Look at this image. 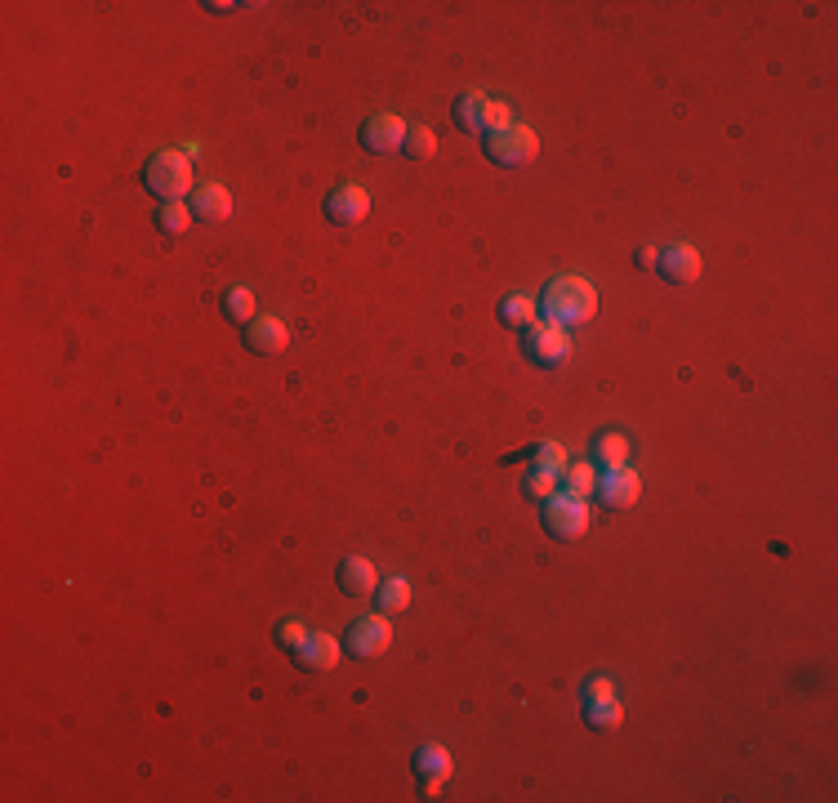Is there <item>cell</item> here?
<instances>
[{"label":"cell","instance_id":"24","mask_svg":"<svg viewBox=\"0 0 838 803\" xmlns=\"http://www.w3.org/2000/svg\"><path fill=\"white\" fill-rule=\"evenodd\" d=\"M438 152V134L429 129V125H410L406 129V139H401V157H410V161H429Z\"/></svg>","mask_w":838,"mask_h":803},{"label":"cell","instance_id":"16","mask_svg":"<svg viewBox=\"0 0 838 803\" xmlns=\"http://www.w3.org/2000/svg\"><path fill=\"white\" fill-rule=\"evenodd\" d=\"M335 580H339V589H343L348 598H362V593H375L380 572H375V563H371V558H362V554H348V558H339Z\"/></svg>","mask_w":838,"mask_h":803},{"label":"cell","instance_id":"10","mask_svg":"<svg viewBox=\"0 0 838 803\" xmlns=\"http://www.w3.org/2000/svg\"><path fill=\"white\" fill-rule=\"evenodd\" d=\"M410 772H415L419 790H424V799H438V790H442V785L451 781V772H455V759H451L446 746L429 742V746H419V750L410 755Z\"/></svg>","mask_w":838,"mask_h":803},{"label":"cell","instance_id":"28","mask_svg":"<svg viewBox=\"0 0 838 803\" xmlns=\"http://www.w3.org/2000/svg\"><path fill=\"white\" fill-rule=\"evenodd\" d=\"M509 125H513V108H509V103H500V99H491V121H486V134L509 129Z\"/></svg>","mask_w":838,"mask_h":803},{"label":"cell","instance_id":"22","mask_svg":"<svg viewBox=\"0 0 838 803\" xmlns=\"http://www.w3.org/2000/svg\"><path fill=\"white\" fill-rule=\"evenodd\" d=\"M224 317L233 321V326H250L259 313H254V291L250 286H233V291H224Z\"/></svg>","mask_w":838,"mask_h":803},{"label":"cell","instance_id":"8","mask_svg":"<svg viewBox=\"0 0 838 803\" xmlns=\"http://www.w3.org/2000/svg\"><path fill=\"white\" fill-rule=\"evenodd\" d=\"M321 215H326V224H335V228L366 224V215H371V192H366L362 183H339V188L326 192Z\"/></svg>","mask_w":838,"mask_h":803},{"label":"cell","instance_id":"18","mask_svg":"<svg viewBox=\"0 0 838 803\" xmlns=\"http://www.w3.org/2000/svg\"><path fill=\"white\" fill-rule=\"evenodd\" d=\"M496 317H500V326H509V330H526V326L540 317V304H535V295H526V291H509V295L500 299Z\"/></svg>","mask_w":838,"mask_h":803},{"label":"cell","instance_id":"19","mask_svg":"<svg viewBox=\"0 0 838 803\" xmlns=\"http://www.w3.org/2000/svg\"><path fill=\"white\" fill-rule=\"evenodd\" d=\"M410 608V580L406 576H384L375 585V612L384 617H401Z\"/></svg>","mask_w":838,"mask_h":803},{"label":"cell","instance_id":"6","mask_svg":"<svg viewBox=\"0 0 838 803\" xmlns=\"http://www.w3.org/2000/svg\"><path fill=\"white\" fill-rule=\"evenodd\" d=\"M580 705H585V723L593 732H615L624 723V701L615 697L611 679H589L585 692H580Z\"/></svg>","mask_w":838,"mask_h":803},{"label":"cell","instance_id":"3","mask_svg":"<svg viewBox=\"0 0 838 803\" xmlns=\"http://www.w3.org/2000/svg\"><path fill=\"white\" fill-rule=\"evenodd\" d=\"M540 157V134L522 121H513L509 129H496L486 134V161L491 166H505V170H522Z\"/></svg>","mask_w":838,"mask_h":803},{"label":"cell","instance_id":"12","mask_svg":"<svg viewBox=\"0 0 838 803\" xmlns=\"http://www.w3.org/2000/svg\"><path fill=\"white\" fill-rule=\"evenodd\" d=\"M241 344H246V353H254V358H276V353H286L291 349V326L282 321V317H254L250 326H241Z\"/></svg>","mask_w":838,"mask_h":803},{"label":"cell","instance_id":"14","mask_svg":"<svg viewBox=\"0 0 838 803\" xmlns=\"http://www.w3.org/2000/svg\"><path fill=\"white\" fill-rule=\"evenodd\" d=\"M701 268H705L701 250L687 246V241L665 246V250H660V259H656V273H660L665 282H673V286H691L695 278H701Z\"/></svg>","mask_w":838,"mask_h":803},{"label":"cell","instance_id":"9","mask_svg":"<svg viewBox=\"0 0 838 803\" xmlns=\"http://www.w3.org/2000/svg\"><path fill=\"white\" fill-rule=\"evenodd\" d=\"M339 656H343V647H339V638L326 634V630H308V634L291 647V665L304 669V675H326V669L339 665Z\"/></svg>","mask_w":838,"mask_h":803},{"label":"cell","instance_id":"26","mask_svg":"<svg viewBox=\"0 0 838 803\" xmlns=\"http://www.w3.org/2000/svg\"><path fill=\"white\" fill-rule=\"evenodd\" d=\"M557 487H563V478H553V474H544V468H526V474H522V491L531 496V500H548Z\"/></svg>","mask_w":838,"mask_h":803},{"label":"cell","instance_id":"17","mask_svg":"<svg viewBox=\"0 0 838 803\" xmlns=\"http://www.w3.org/2000/svg\"><path fill=\"white\" fill-rule=\"evenodd\" d=\"M451 121H455L464 134H486V121H491V99L477 94V90L460 94V99L451 103Z\"/></svg>","mask_w":838,"mask_h":803},{"label":"cell","instance_id":"25","mask_svg":"<svg viewBox=\"0 0 838 803\" xmlns=\"http://www.w3.org/2000/svg\"><path fill=\"white\" fill-rule=\"evenodd\" d=\"M531 464L544 468V474H553V478H563V474H567V464H571V455H567L563 442H540V446L531 451Z\"/></svg>","mask_w":838,"mask_h":803},{"label":"cell","instance_id":"21","mask_svg":"<svg viewBox=\"0 0 838 803\" xmlns=\"http://www.w3.org/2000/svg\"><path fill=\"white\" fill-rule=\"evenodd\" d=\"M628 455H634V442H628L624 433L593 438V464L598 468H620V464H628Z\"/></svg>","mask_w":838,"mask_h":803},{"label":"cell","instance_id":"5","mask_svg":"<svg viewBox=\"0 0 838 803\" xmlns=\"http://www.w3.org/2000/svg\"><path fill=\"white\" fill-rule=\"evenodd\" d=\"M540 527L553 541H580L589 531V505L567 491H553L548 500H540Z\"/></svg>","mask_w":838,"mask_h":803},{"label":"cell","instance_id":"13","mask_svg":"<svg viewBox=\"0 0 838 803\" xmlns=\"http://www.w3.org/2000/svg\"><path fill=\"white\" fill-rule=\"evenodd\" d=\"M593 491H598L602 509H634V505L643 500V478H638L628 464H620V468H602V478H598Z\"/></svg>","mask_w":838,"mask_h":803},{"label":"cell","instance_id":"11","mask_svg":"<svg viewBox=\"0 0 838 803\" xmlns=\"http://www.w3.org/2000/svg\"><path fill=\"white\" fill-rule=\"evenodd\" d=\"M406 129H410V125H406L397 112H375V116H366V121H362V129H358V144H362V152H371V157L401 152Z\"/></svg>","mask_w":838,"mask_h":803},{"label":"cell","instance_id":"15","mask_svg":"<svg viewBox=\"0 0 838 803\" xmlns=\"http://www.w3.org/2000/svg\"><path fill=\"white\" fill-rule=\"evenodd\" d=\"M188 206H192V219L196 224H224L233 215V192L224 183H196L192 196H188Z\"/></svg>","mask_w":838,"mask_h":803},{"label":"cell","instance_id":"4","mask_svg":"<svg viewBox=\"0 0 838 803\" xmlns=\"http://www.w3.org/2000/svg\"><path fill=\"white\" fill-rule=\"evenodd\" d=\"M522 353H526V362H531V366L553 371V366H567V362H571L576 344H571V335H567L563 326L531 321V326L522 330Z\"/></svg>","mask_w":838,"mask_h":803},{"label":"cell","instance_id":"23","mask_svg":"<svg viewBox=\"0 0 838 803\" xmlns=\"http://www.w3.org/2000/svg\"><path fill=\"white\" fill-rule=\"evenodd\" d=\"M593 487H598V468H593V464H567L563 487H557V491H567V496H576V500H589Z\"/></svg>","mask_w":838,"mask_h":803},{"label":"cell","instance_id":"7","mask_svg":"<svg viewBox=\"0 0 838 803\" xmlns=\"http://www.w3.org/2000/svg\"><path fill=\"white\" fill-rule=\"evenodd\" d=\"M393 647V621L384 617V612H375V617H358L353 625H348V643H343V652L353 656V660H375V656H384Z\"/></svg>","mask_w":838,"mask_h":803},{"label":"cell","instance_id":"29","mask_svg":"<svg viewBox=\"0 0 838 803\" xmlns=\"http://www.w3.org/2000/svg\"><path fill=\"white\" fill-rule=\"evenodd\" d=\"M656 259H660L656 246H643V250H638V268H656Z\"/></svg>","mask_w":838,"mask_h":803},{"label":"cell","instance_id":"1","mask_svg":"<svg viewBox=\"0 0 838 803\" xmlns=\"http://www.w3.org/2000/svg\"><path fill=\"white\" fill-rule=\"evenodd\" d=\"M535 304H540V317H544L548 326H563V330L585 326V321L598 317V291H593V282H585V278H576V273L548 278V286L540 291Z\"/></svg>","mask_w":838,"mask_h":803},{"label":"cell","instance_id":"20","mask_svg":"<svg viewBox=\"0 0 838 803\" xmlns=\"http://www.w3.org/2000/svg\"><path fill=\"white\" fill-rule=\"evenodd\" d=\"M157 233L166 237V241H179L196 219H192V206H188V201H166V206H157Z\"/></svg>","mask_w":838,"mask_h":803},{"label":"cell","instance_id":"27","mask_svg":"<svg viewBox=\"0 0 838 803\" xmlns=\"http://www.w3.org/2000/svg\"><path fill=\"white\" fill-rule=\"evenodd\" d=\"M304 634H308V625H304V621H282V625L272 630V638H276V647H282V652H291Z\"/></svg>","mask_w":838,"mask_h":803},{"label":"cell","instance_id":"2","mask_svg":"<svg viewBox=\"0 0 838 803\" xmlns=\"http://www.w3.org/2000/svg\"><path fill=\"white\" fill-rule=\"evenodd\" d=\"M144 188L161 201H183V196H192V157L188 152H174V148H161V152H152L148 157V166H144Z\"/></svg>","mask_w":838,"mask_h":803}]
</instances>
